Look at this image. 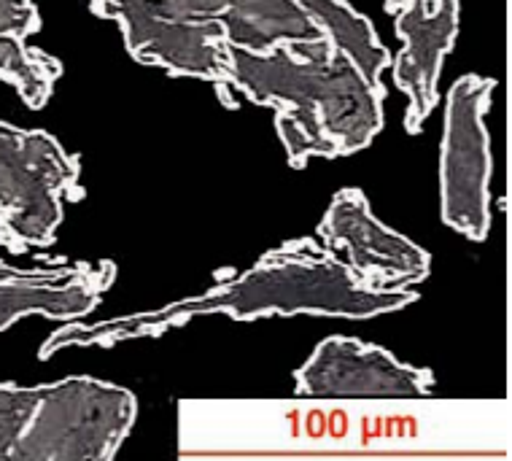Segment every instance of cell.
I'll list each match as a JSON object with an SVG mask.
<instances>
[{
    "instance_id": "cell-7",
    "label": "cell",
    "mask_w": 512,
    "mask_h": 461,
    "mask_svg": "<svg viewBox=\"0 0 512 461\" xmlns=\"http://www.w3.org/2000/svg\"><path fill=\"white\" fill-rule=\"evenodd\" d=\"M318 243L367 289L399 292L424 284L432 257L372 213L362 189H340L318 224Z\"/></svg>"
},
{
    "instance_id": "cell-3",
    "label": "cell",
    "mask_w": 512,
    "mask_h": 461,
    "mask_svg": "<svg viewBox=\"0 0 512 461\" xmlns=\"http://www.w3.org/2000/svg\"><path fill=\"white\" fill-rule=\"evenodd\" d=\"M89 11L119 25L138 63L211 84H219L230 44L270 52L321 38L313 17L294 0H92Z\"/></svg>"
},
{
    "instance_id": "cell-4",
    "label": "cell",
    "mask_w": 512,
    "mask_h": 461,
    "mask_svg": "<svg viewBox=\"0 0 512 461\" xmlns=\"http://www.w3.org/2000/svg\"><path fill=\"white\" fill-rule=\"evenodd\" d=\"M81 162L44 130L0 122V238L14 251L46 249L65 203L81 195Z\"/></svg>"
},
{
    "instance_id": "cell-8",
    "label": "cell",
    "mask_w": 512,
    "mask_h": 461,
    "mask_svg": "<svg viewBox=\"0 0 512 461\" xmlns=\"http://www.w3.org/2000/svg\"><path fill=\"white\" fill-rule=\"evenodd\" d=\"M294 389L308 399H424L434 373L399 362L386 348L356 337H327L294 373Z\"/></svg>"
},
{
    "instance_id": "cell-1",
    "label": "cell",
    "mask_w": 512,
    "mask_h": 461,
    "mask_svg": "<svg viewBox=\"0 0 512 461\" xmlns=\"http://www.w3.org/2000/svg\"><path fill=\"white\" fill-rule=\"evenodd\" d=\"M321 30L316 41H289L270 52L227 46L219 98L248 100L275 111V130L294 170L310 157H348L383 130V71L391 54L378 33L345 0H294Z\"/></svg>"
},
{
    "instance_id": "cell-9",
    "label": "cell",
    "mask_w": 512,
    "mask_h": 461,
    "mask_svg": "<svg viewBox=\"0 0 512 461\" xmlns=\"http://www.w3.org/2000/svg\"><path fill=\"white\" fill-rule=\"evenodd\" d=\"M402 49L391 63V79L405 92V130L418 135L432 116L440 92L442 63L459 36V0H386Z\"/></svg>"
},
{
    "instance_id": "cell-10",
    "label": "cell",
    "mask_w": 512,
    "mask_h": 461,
    "mask_svg": "<svg viewBox=\"0 0 512 461\" xmlns=\"http://www.w3.org/2000/svg\"><path fill=\"white\" fill-rule=\"evenodd\" d=\"M116 278L111 259L57 262L52 267H11L0 262V332L25 316L54 321L84 319L98 308Z\"/></svg>"
},
{
    "instance_id": "cell-5",
    "label": "cell",
    "mask_w": 512,
    "mask_h": 461,
    "mask_svg": "<svg viewBox=\"0 0 512 461\" xmlns=\"http://www.w3.org/2000/svg\"><path fill=\"white\" fill-rule=\"evenodd\" d=\"M138 416L133 391L98 378H65L41 386V397L11 459H111Z\"/></svg>"
},
{
    "instance_id": "cell-12",
    "label": "cell",
    "mask_w": 512,
    "mask_h": 461,
    "mask_svg": "<svg viewBox=\"0 0 512 461\" xmlns=\"http://www.w3.org/2000/svg\"><path fill=\"white\" fill-rule=\"evenodd\" d=\"M41 397V386L0 383V459H11Z\"/></svg>"
},
{
    "instance_id": "cell-2",
    "label": "cell",
    "mask_w": 512,
    "mask_h": 461,
    "mask_svg": "<svg viewBox=\"0 0 512 461\" xmlns=\"http://www.w3.org/2000/svg\"><path fill=\"white\" fill-rule=\"evenodd\" d=\"M418 300L415 289L378 292L367 289L313 238L286 240L262 254L246 273L230 275L200 297L173 302L165 308L100 324H73L52 332L41 346V359H52L65 348H111L138 337H159L184 327L197 316L224 313L235 321H256L262 316H343L372 319L380 313L402 311Z\"/></svg>"
},
{
    "instance_id": "cell-6",
    "label": "cell",
    "mask_w": 512,
    "mask_h": 461,
    "mask_svg": "<svg viewBox=\"0 0 512 461\" xmlns=\"http://www.w3.org/2000/svg\"><path fill=\"white\" fill-rule=\"evenodd\" d=\"M496 81L467 73L448 92L440 143V216L451 230L483 243L491 230L494 157L486 114Z\"/></svg>"
},
{
    "instance_id": "cell-11",
    "label": "cell",
    "mask_w": 512,
    "mask_h": 461,
    "mask_svg": "<svg viewBox=\"0 0 512 461\" xmlns=\"http://www.w3.org/2000/svg\"><path fill=\"white\" fill-rule=\"evenodd\" d=\"M41 14L33 0H0V79L17 89L30 108H44L62 76V63L27 46Z\"/></svg>"
}]
</instances>
